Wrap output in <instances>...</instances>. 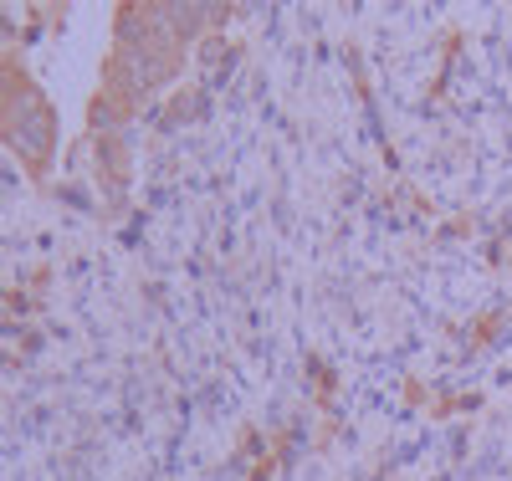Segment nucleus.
I'll use <instances>...</instances> for the list:
<instances>
[{"instance_id":"1","label":"nucleus","mask_w":512,"mask_h":481,"mask_svg":"<svg viewBox=\"0 0 512 481\" xmlns=\"http://www.w3.org/2000/svg\"><path fill=\"white\" fill-rule=\"evenodd\" d=\"M52 134H57V123H52V108L41 103V93H16L11 98V113H6V144L31 164V169H41L47 164V154H52Z\"/></svg>"},{"instance_id":"3","label":"nucleus","mask_w":512,"mask_h":481,"mask_svg":"<svg viewBox=\"0 0 512 481\" xmlns=\"http://www.w3.org/2000/svg\"><path fill=\"white\" fill-rule=\"evenodd\" d=\"M93 123H98V128H113V123H118V108H113V103H98Z\"/></svg>"},{"instance_id":"2","label":"nucleus","mask_w":512,"mask_h":481,"mask_svg":"<svg viewBox=\"0 0 512 481\" xmlns=\"http://www.w3.org/2000/svg\"><path fill=\"white\" fill-rule=\"evenodd\" d=\"M164 72H169V52L164 47H118V57H113V87L128 93V98L149 93Z\"/></svg>"}]
</instances>
